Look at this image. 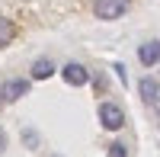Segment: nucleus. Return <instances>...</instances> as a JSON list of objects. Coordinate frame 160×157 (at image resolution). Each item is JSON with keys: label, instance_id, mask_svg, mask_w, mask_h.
Instances as JSON below:
<instances>
[{"label": "nucleus", "instance_id": "423d86ee", "mask_svg": "<svg viewBox=\"0 0 160 157\" xmlns=\"http://www.w3.org/2000/svg\"><path fill=\"white\" fill-rule=\"evenodd\" d=\"M138 90H141V96L148 99V103H157L160 99V84L154 80V77H144V80L138 84Z\"/></svg>", "mask_w": 160, "mask_h": 157}, {"label": "nucleus", "instance_id": "6e6552de", "mask_svg": "<svg viewBox=\"0 0 160 157\" xmlns=\"http://www.w3.org/2000/svg\"><path fill=\"white\" fill-rule=\"evenodd\" d=\"M13 35H16V29H13L10 19H0V48H7L13 42Z\"/></svg>", "mask_w": 160, "mask_h": 157}, {"label": "nucleus", "instance_id": "0eeeda50", "mask_svg": "<svg viewBox=\"0 0 160 157\" xmlns=\"http://www.w3.org/2000/svg\"><path fill=\"white\" fill-rule=\"evenodd\" d=\"M51 74H55V64H51L48 58H38L32 64V80H48Z\"/></svg>", "mask_w": 160, "mask_h": 157}, {"label": "nucleus", "instance_id": "1a4fd4ad", "mask_svg": "<svg viewBox=\"0 0 160 157\" xmlns=\"http://www.w3.org/2000/svg\"><path fill=\"white\" fill-rule=\"evenodd\" d=\"M109 157H128V148L122 144V141H112L109 144Z\"/></svg>", "mask_w": 160, "mask_h": 157}, {"label": "nucleus", "instance_id": "f03ea898", "mask_svg": "<svg viewBox=\"0 0 160 157\" xmlns=\"http://www.w3.org/2000/svg\"><path fill=\"white\" fill-rule=\"evenodd\" d=\"M131 7V0H96V16L99 19H118Z\"/></svg>", "mask_w": 160, "mask_h": 157}, {"label": "nucleus", "instance_id": "9b49d317", "mask_svg": "<svg viewBox=\"0 0 160 157\" xmlns=\"http://www.w3.org/2000/svg\"><path fill=\"white\" fill-rule=\"evenodd\" d=\"M51 157H61V154H51Z\"/></svg>", "mask_w": 160, "mask_h": 157}, {"label": "nucleus", "instance_id": "9d476101", "mask_svg": "<svg viewBox=\"0 0 160 157\" xmlns=\"http://www.w3.org/2000/svg\"><path fill=\"white\" fill-rule=\"evenodd\" d=\"M3 144H7V135H3V132H0V151H3Z\"/></svg>", "mask_w": 160, "mask_h": 157}, {"label": "nucleus", "instance_id": "20e7f679", "mask_svg": "<svg viewBox=\"0 0 160 157\" xmlns=\"http://www.w3.org/2000/svg\"><path fill=\"white\" fill-rule=\"evenodd\" d=\"M61 77H64V80H68L71 87H83L87 80H90V74H87V68H83V64H64V68H61Z\"/></svg>", "mask_w": 160, "mask_h": 157}, {"label": "nucleus", "instance_id": "7ed1b4c3", "mask_svg": "<svg viewBox=\"0 0 160 157\" xmlns=\"http://www.w3.org/2000/svg\"><path fill=\"white\" fill-rule=\"evenodd\" d=\"M26 93H29V80H22V77H13V80H7L3 87H0V99L3 103H16Z\"/></svg>", "mask_w": 160, "mask_h": 157}, {"label": "nucleus", "instance_id": "39448f33", "mask_svg": "<svg viewBox=\"0 0 160 157\" xmlns=\"http://www.w3.org/2000/svg\"><path fill=\"white\" fill-rule=\"evenodd\" d=\"M138 58L144 68H151V64H160V42H148L138 48Z\"/></svg>", "mask_w": 160, "mask_h": 157}, {"label": "nucleus", "instance_id": "f257e3e1", "mask_svg": "<svg viewBox=\"0 0 160 157\" xmlns=\"http://www.w3.org/2000/svg\"><path fill=\"white\" fill-rule=\"evenodd\" d=\"M99 122L102 128H109V132H118V128L125 125V112L115 106V103H102L99 106Z\"/></svg>", "mask_w": 160, "mask_h": 157}]
</instances>
